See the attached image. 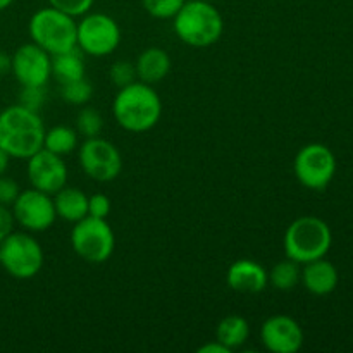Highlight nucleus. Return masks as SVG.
I'll return each instance as SVG.
<instances>
[{"label":"nucleus","mask_w":353,"mask_h":353,"mask_svg":"<svg viewBox=\"0 0 353 353\" xmlns=\"http://www.w3.org/2000/svg\"><path fill=\"white\" fill-rule=\"evenodd\" d=\"M10 72L21 86H47L52 78V55L30 41L10 55Z\"/></svg>","instance_id":"nucleus-12"},{"label":"nucleus","mask_w":353,"mask_h":353,"mask_svg":"<svg viewBox=\"0 0 353 353\" xmlns=\"http://www.w3.org/2000/svg\"><path fill=\"white\" fill-rule=\"evenodd\" d=\"M186 0H141L143 9L155 19H172Z\"/></svg>","instance_id":"nucleus-25"},{"label":"nucleus","mask_w":353,"mask_h":353,"mask_svg":"<svg viewBox=\"0 0 353 353\" xmlns=\"http://www.w3.org/2000/svg\"><path fill=\"white\" fill-rule=\"evenodd\" d=\"M134 69H137L138 81L154 86L155 83H161L171 71V57L162 48L148 47L138 55Z\"/></svg>","instance_id":"nucleus-17"},{"label":"nucleus","mask_w":353,"mask_h":353,"mask_svg":"<svg viewBox=\"0 0 353 353\" xmlns=\"http://www.w3.org/2000/svg\"><path fill=\"white\" fill-rule=\"evenodd\" d=\"M76 131L85 138L100 137L103 130V117L95 107H83L76 116Z\"/></svg>","instance_id":"nucleus-24"},{"label":"nucleus","mask_w":353,"mask_h":353,"mask_svg":"<svg viewBox=\"0 0 353 353\" xmlns=\"http://www.w3.org/2000/svg\"><path fill=\"white\" fill-rule=\"evenodd\" d=\"M199 353H230L231 350L228 347H224L221 341L214 340V341H209V343L202 345V347L196 350Z\"/></svg>","instance_id":"nucleus-32"},{"label":"nucleus","mask_w":353,"mask_h":353,"mask_svg":"<svg viewBox=\"0 0 353 353\" xmlns=\"http://www.w3.org/2000/svg\"><path fill=\"white\" fill-rule=\"evenodd\" d=\"M110 214V199L103 193H95V195L88 196V216L100 217V219H107Z\"/></svg>","instance_id":"nucleus-30"},{"label":"nucleus","mask_w":353,"mask_h":353,"mask_svg":"<svg viewBox=\"0 0 353 353\" xmlns=\"http://www.w3.org/2000/svg\"><path fill=\"white\" fill-rule=\"evenodd\" d=\"M268 272L269 285H272V288L279 290V292H290V290L295 288L300 283V276H302V269H300L299 262L292 261L288 257L285 261L278 262Z\"/></svg>","instance_id":"nucleus-22"},{"label":"nucleus","mask_w":353,"mask_h":353,"mask_svg":"<svg viewBox=\"0 0 353 353\" xmlns=\"http://www.w3.org/2000/svg\"><path fill=\"white\" fill-rule=\"evenodd\" d=\"M71 247L81 261L90 264H103L112 257L116 234L107 219L86 216L72 226Z\"/></svg>","instance_id":"nucleus-6"},{"label":"nucleus","mask_w":353,"mask_h":353,"mask_svg":"<svg viewBox=\"0 0 353 353\" xmlns=\"http://www.w3.org/2000/svg\"><path fill=\"white\" fill-rule=\"evenodd\" d=\"M112 116L123 130L145 133L157 126L162 117V100L154 86L133 81L119 88L112 102Z\"/></svg>","instance_id":"nucleus-1"},{"label":"nucleus","mask_w":353,"mask_h":353,"mask_svg":"<svg viewBox=\"0 0 353 353\" xmlns=\"http://www.w3.org/2000/svg\"><path fill=\"white\" fill-rule=\"evenodd\" d=\"M333 243V234L326 221L316 216L296 217L285 233V254L299 264L326 257Z\"/></svg>","instance_id":"nucleus-4"},{"label":"nucleus","mask_w":353,"mask_h":353,"mask_svg":"<svg viewBox=\"0 0 353 353\" xmlns=\"http://www.w3.org/2000/svg\"><path fill=\"white\" fill-rule=\"evenodd\" d=\"M48 6L62 10L72 17H81L86 12H90L95 0H47Z\"/></svg>","instance_id":"nucleus-28"},{"label":"nucleus","mask_w":353,"mask_h":353,"mask_svg":"<svg viewBox=\"0 0 353 353\" xmlns=\"http://www.w3.org/2000/svg\"><path fill=\"white\" fill-rule=\"evenodd\" d=\"M85 72L86 68L85 61H83V52L78 47L52 55V78H55L59 85L72 81V79L85 78Z\"/></svg>","instance_id":"nucleus-19"},{"label":"nucleus","mask_w":353,"mask_h":353,"mask_svg":"<svg viewBox=\"0 0 353 353\" xmlns=\"http://www.w3.org/2000/svg\"><path fill=\"white\" fill-rule=\"evenodd\" d=\"M16 226V219H14L12 209L7 205H0V243L9 236Z\"/></svg>","instance_id":"nucleus-31"},{"label":"nucleus","mask_w":353,"mask_h":353,"mask_svg":"<svg viewBox=\"0 0 353 353\" xmlns=\"http://www.w3.org/2000/svg\"><path fill=\"white\" fill-rule=\"evenodd\" d=\"M226 283L234 292L255 295L268 288L269 272L264 265L252 259H240L228 269Z\"/></svg>","instance_id":"nucleus-15"},{"label":"nucleus","mask_w":353,"mask_h":353,"mask_svg":"<svg viewBox=\"0 0 353 353\" xmlns=\"http://www.w3.org/2000/svg\"><path fill=\"white\" fill-rule=\"evenodd\" d=\"M76 30H78L76 17L52 6L38 9L28 24L31 41L50 55L62 54L78 47Z\"/></svg>","instance_id":"nucleus-5"},{"label":"nucleus","mask_w":353,"mask_h":353,"mask_svg":"<svg viewBox=\"0 0 353 353\" xmlns=\"http://www.w3.org/2000/svg\"><path fill=\"white\" fill-rule=\"evenodd\" d=\"M10 68H12V59H10L9 54L0 50V78L9 74Z\"/></svg>","instance_id":"nucleus-33"},{"label":"nucleus","mask_w":353,"mask_h":353,"mask_svg":"<svg viewBox=\"0 0 353 353\" xmlns=\"http://www.w3.org/2000/svg\"><path fill=\"white\" fill-rule=\"evenodd\" d=\"M52 199H54L57 219L74 224L88 216V196L79 188L62 186L57 193L52 195Z\"/></svg>","instance_id":"nucleus-18"},{"label":"nucleus","mask_w":353,"mask_h":353,"mask_svg":"<svg viewBox=\"0 0 353 353\" xmlns=\"http://www.w3.org/2000/svg\"><path fill=\"white\" fill-rule=\"evenodd\" d=\"M109 76L110 81H112L117 88H123V86H128L133 81H137V69H134L133 62L117 61L110 65Z\"/></svg>","instance_id":"nucleus-26"},{"label":"nucleus","mask_w":353,"mask_h":353,"mask_svg":"<svg viewBox=\"0 0 353 353\" xmlns=\"http://www.w3.org/2000/svg\"><path fill=\"white\" fill-rule=\"evenodd\" d=\"M12 2L14 0H0V12H2V10H6L7 7L12 6Z\"/></svg>","instance_id":"nucleus-35"},{"label":"nucleus","mask_w":353,"mask_h":353,"mask_svg":"<svg viewBox=\"0 0 353 353\" xmlns=\"http://www.w3.org/2000/svg\"><path fill=\"white\" fill-rule=\"evenodd\" d=\"M261 340L272 353H295L303 345V330L293 317L276 314L262 323Z\"/></svg>","instance_id":"nucleus-14"},{"label":"nucleus","mask_w":353,"mask_h":353,"mask_svg":"<svg viewBox=\"0 0 353 353\" xmlns=\"http://www.w3.org/2000/svg\"><path fill=\"white\" fill-rule=\"evenodd\" d=\"M78 138L79 134L76 128L59 124L50 130H45L43 148L52 154L64 157V155H69L78 148Z\"/></svg>","instance_id":"nucleus-21"},{"label":"nucleus","mask_w":353,"mask_h":353,"mask_svg":"<svg viewBox=\"0 0 353 353\" xmlns=\"http://www.w3.org/2000/svg\"><path fill=\"white\" fill-rule=\"evenodd\" d=\"M78 161L83 172L99 183L114 181L123 171V157L112 141L105 138H86L79 147Z\"/></svg>","instance_id":"nucleus-10"},{"label":"nucleus","mask_w":353,"mask_h":353,"mask_svg":"<svg viewBox=\"0 0 353 353\" xmlns=\"http://www.w3.org/2000/svg\"><path fill=\"white\" fill-rule=\"evenodd\" d=\"M293 171L300 185L314 192H321L330 186L336 174V157L326 145L309 143L296 154Z\"/></svg>","instance_id":"nucleus-9"},{"label":"nucleus","mask_w":353,"mask_h":353,"mask_svg":"<svg viewBox=\"0 0 353 353\" xmlns=\"http://www.w3.org/2000/svg\"><path fill=\"white\" fill-rule=\"evenodd\" d=\"M21 188L16 179L7 178L6 174L0 176V205L12 207L16 199L19 196Z\"/></svg>","instance_id":"nucleus-29"},{"label":"nucleus","mask_w":353,"mask_h":353,"mask_svg":"<svg viewBox=\"0 0 353 353\" xmlns=\"http://www.w3.org/2000/svg\"><path fill=\"white\" fill-rule=\"evenodd\" d=\"M248 336H250V324L243 316H238V314L223 317L216 327V340L230 350L243 347Z\"/></svg>","instance_id":"nucleus-20"},{"label":"nucleus","mask_w":353,"mask_h":353,"mask_svg":"<svg viewBox=\"0 0 353 353\" xmlns=\"http://www.w3.org/2000/svg\"><path fill=\"white\" fill-rule=\"evenodd\" d=\"M78 48L92 57L110 55L121 43V28L114 17L103 12H86L76 30Z\"/></svg>","instance_id":"nucleus-8"},{"label":"nucleus","mask_w":353,"mask_h":353,"mask_svg":"<svg viewBox=\"0 0 353 353\" xmlns=\"http://www.w3.org/2000/svg\"><path fill=\"white\" fill-rule=\"evenodd\" d=\"M172 28L183 43L205 48L223 37L224 19L219 9L209 0H186L172 17Z\"/></svg>","instance_id":"nucleus-3"},{"label":"nucleus","mask_w":353,"mask_h":353,"mask_svg":"<svg viewBox=\"0 0 353 353\" xmlns=\"http://www.w3.org/2000/svg\"><path fill=\"white\" fill-rule=\"evenodd\" d=\"M9 164H10V155L7 154L6 150L0 148V176L6 174L7 169H9Z\"/></svg>","instance_id":"nucleus-34"},{"label":"nucleus","mask_w":353,"mask_h":353,"mask_svg":"<svg viewBox=\"0 0 353 353\" xmlns=\"http://www.w3.org/2000/svg\"><path fill=\"white\" fill-rule=\"evenodd\" d=\"M45 124L38 112L23 105H10L0 112V148L10 159H30L43 148Z\"/></svg>","instance_id":"nucleus-2"},{"label":"nucleus","mask_w":353,"mask_h":353,"mask_svg":"<svg viewBox=\"0 0 353 353\" xmlns=\"http://www.w3.org/2000/svg\"><path fill=\"white\" fill-rule=\"evenodd\" d=\"M59 95L71 105H86L93 97V85L86 78L72 79V81L62 83Z\"/></svg>","instance_id":"nucleus-23"},{"label":"nucleus","mask_w":353,"mask_h":353,"mask_svg":"<svg viewBox=\"0 0 353 353\" xmlns=\"http://www.w3.org/2000/svg\"><path fill=\"white\" fill-rule=\"evenodd\" d=\"M10 209L16 224H19L28 233H43L57 219L52 195L37 188L21 192Z\"/></svg>","instance_id":"nucleus-11"},{"label":"nucleus","mask_w":353,"mask_h":353,"mask_svg":"<svg viewBox=\"0 0 353 353\" xmlns=\"http://www.w3.org/2000/svg\"><path fill=\"white\" fill-rule=\"evenodd\" d=\"M338 279L340 278L336 268L324 257L303 264L302 276H300V281L307 292L317 296L333 293L338 286Z\"/></svg>","instance_id":"nucleus-16"},{"label":"nucleus","mask_w":353,"mask_h":353,"mask_svg":"<svg viewBox=\"0 0 353 353\" xmlns=\"http://www.w3.org/2000/svg\"><path fill=\"white\" fill-rule=\"evenodd\" d=\"M43 248L28 231H12L0 243V265L16 279H31L43 268Z\"/></svg>","instance_id":"nucleus-7"},{"label":"nucleus","mask_w":353,"mask_h":353,"mask_svg":"<svg viewBox=\"0 0 353 353\" xmlns=\"http://www.w3.org/2000/svg\"><path fill=\"white\" fill-rule=\"evenodd\" d=\"M45 100H47V88L45 86H21L19 105L38 112L45 105Z\"/></svg>","instance_id":"nucleus-27"},{"label":"nucleus","mask_w":353,"mask_h":353,"mask_svg":"<svg viewBox=\"0 0 353 353\" xmlns=\"http://www.w3.org/2000/svg\"><path fill=\"white\" fill-rule=\"evenodd\" d=\"M26 161V172L31 188L54 195L68 183V168L61 155L40 148Z\"/></svg>","instance_id":"nucleus-13"}]
</instances>
